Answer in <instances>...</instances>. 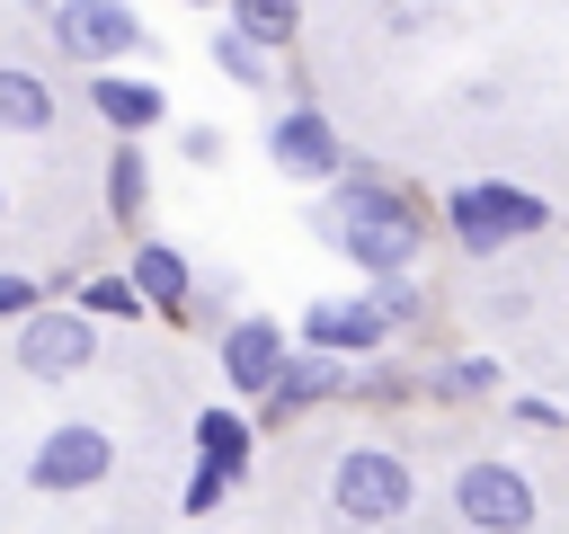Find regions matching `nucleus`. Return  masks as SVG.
<instances>
[{"label":"nucleus","mask_w":569,"mask_h":534,"mask_svg":"<svg viewBox=\"0 0 569 534\" xmlns=\"http://www.w3.org/2000/svg\"><path fill=\"white\" fill-rule=\"evenodd\" d=\"M320 231L382 285V276H409L418 267V249H427V214L400 196V187H382L373 169H356V178H338V196H329V214H320Z\"/></svg>","instance_id":"f257e3e1"},{"label":"nucleus","mask_w":569,"mask_h":534,"mask_svg":"<svg viewBox=\"0 0 569 534\" xmlns=\"http://www.w3.org/2000/svg\"><path fill=\"white\" fill-rule=\"evenodd\" d=\"M542 222H551V205L525 196V187H507V178H471V187L445 196V231H453V249H471V258H498L507 240H533Z\"/></svg>","instance_id":"f03ea898"},{"label":"nucleus","mask_w":569,"mask_h":534,"mask_svg":"<svg viewBox=\"0 0 569 534\" xmlns=\"http://www.w3.org/2000/svg\"><path fill=\"white\" fill-rule=\"evenodd\" d=\"M409 498H418V472H409L391 445H347V454L329 463V507H338L347 525H365V534L400 525Z\"/></svg>","instance_id":"7ed1b4c3"},{"label":"nucleus","mask_w":569,"mask_h":534,"mask_svg":"<svg viewBox=\"0 0 569 534\" xmlns=\"http://www.w3.org/2000/svg\"><path fill=\"white\" fill-rule=\"evenodd\" d=\"M453 516H462L471 534H533V481H525L516 463L480 454V463L453 472Z\"/></svg>","instance_id":"20e7f679"},{"label":"nucleus","mask_w":569,"mask_h":534,"mask_svg":"<svg viewBox=\"0 0 569 534\" xmlns=\"http://www.w3.org/2000/svg\"><path fill=\"white\" fill-rule=\"evenodd\" d=\"M89 356H98L89 312H27L18 320V374L27 383H71V374H89Z\"/></svg>","instance_id":"39448f33"},{"label":"nucleus","mask_w":569,"mask_h":534,"mask_svg":"<svg viewBox=\"0 0 569 534\" xmlns=\"http://www.w3.org/2000/svg\"><path fill=\"white\" fill-rule=\"evenodd\" d=\"M107 472H116V436H107V427H89V418L53 427V436L36 445V463H27V481H36V490H53V498H62V490H98Z\"/></svg>","instance_id":"423d86ee"},{"label":"nucleus","mask_w":569,"mask_h":534,"mask_svg":"<svg viewBox=\"0 0 569 534\" xmlns=\"http://www.w3.org/2000/svg\"><path fill=\"white\" fill-rule=\"evenodd\" d=\"M53 44L71 62H124V53H142V18L124 0H62L53 9Z\"/></svg>","instance_id":"0eeeda50"},{"label":"nucleus","mask_w":569,"mask_h":534,"mask_svg":"<svg viewBox=\"0 0 569 534\" xmlns=\"http://www.w3.org/2000/svg\"><path fill=\"white\" fill-rule=\"evenodd\" d=\"M267 151H276L284 178H338V160H347V151H338V125H329L311 98H293V107L267 125Z\"/></svg>","instance_id":"6e6552de"},{"label":"nucleus","mask_w":569,"mask_h":534,"mask_svg":"<svg viewBox=\"0 0 569 534\" xmlns=\"http://www.w3.org/2000/svg\"><path fill=\"white\" fill-rule=\"evenodd\" d=\"M391 338V312L373 303V294H356V303H311L302 312V347H329V356H373Z\"/></svg>","instance_id":"1a4fd4ad"},{"label":"nucleus","mask_w":569,"mask_h":534,"mask_svg":"<svg viewBox=\"0 0 569 534\" xmlns=\"http://www.w3.org/2000/svg\"><path fill=\"white\" fill-rule=\"evenodd\" d=\"M276 374H284V329H276V320H231V329H222V383L267 400Z\"/></svg>","instance_id":"9d476101"},{"label":"nucleus","mask_w":569,"mask_h":534,"mask_svg":"<svg viewBox=\"0 0 569 534\" xmlns=\"http://www.w3.org/2000/svg\"><path fill=\"white\" fill-rule=\"evenodd\" d=\"M89 107H98L124 142H142V134L169 116V89H160V80H133V71H98V80H89Z\"/></svg>","instance_id":"9b49d317"},{"label":"nucleus","mask_w":569,"mask_h":534,"mask_svg":"<svg viewBox=\"0 0 569 534\" xmlns=\"http://www.w3.org/2000/svg\"><path fill=\"white\" fill-rule=\"evenodd\" d=\"M356 374L329 356V347H302V356H284V374H276V392H267V427H284L293 409H311V400H329V392H347Z\"/></svg>","instance_id":"f8f14e48"},{"label":"nucleus","mask_w":569,"mask_h":534,"mask_svg":"<svg viewBox=\"0 0 569 534\" xmlns=\"http://www.w3.org/2000/svg\"><path fill=\"white\" fill-rule=\"evenodd\" d=\"M124 276L142 285L151 312H187V294H196V267H187L169 240H133V267H124Z\"/></svg>","instance_id":"ddd939ff"},{"label":"nucleus","mask_w":569,"mask_h":534,"mask_svg":"<svg viewBox=\"0 0 569 534\" xmlns=\"http://www.w3.org/2000/svg\"><path fill=\"white\" fill-rule=\"evenodd\" d=\"M142 205H151V160H142V142H116L107 151V214L142 240Z\"/></svg>","instance_id":"4468645a"},{"label":"nucleus","mask_w":569,"mask_h":534,"mask_svg":"<svg viewBox=\"0 0 569 534\" xmlns=\"http://www.w3.org/2000/svg\"><path fill=\"white\" fill-rule=\"evenodd\" d=\"M53 125V89L18 62H0V134H44Z\"/></svg>","instance_id":"2eb2a0df"},{"label":"nucleus","mask_w":569,"mask_h":534,"mask_svg":"<svg viewBox=\"0 0 569 534\" xmlns=\"http://www.w3.org/2000/svg\"><path fill=\"white\" fill-rule=\"evenodd\" d=\"M196 463H213V472H249V418L240 409H204L196 418Z\"/></svg>","instance_id":"dca6fc26"},{"label":"nucleus","mask_w":569,"mask_h":534,"mask_svg":"<svg viewBox=\"0 0 569 534\" xmlns=\"http://www.w3.org/2000/svg\"><path fill=\"white\" fill-rule=\"evenodd\" d=\"M222 18H231L258 53H284V44H293V27H302V0H231Z\"/></svg>","instance_id":"f3484780"},{"label":"nucleus","mask_w":569,"mask_h":534,"mask_svg":"<svg viewBox=\"0 0 569 534\" xmlns=\"http://www.w3.org/2000/svg\"><path fill=\"white\" fill-rule=\"evenodd\" d=\"M480 392H498V356H462L436 374V400H480Z\"/></svg>","instance_id":"a211bd4d"},{"label":"nucleus","mask_w":569,"mask_h":534,"mask_svg":"<svg viewBox=\"0 0 569 534\" xmlns=\"http://www.w3.org/2000/svg\"><path fill=\"white\" fill-rule=\"evenodd\" d=\"M80 303H89V312H107V320H142V312H151V303H142V285H133V276H98V285H89V294H80Z\"/></svg>","instance_id":"6ab92c4d"},{"label":"nucleus","mask_w":569,"mask_h":534,"mask_svg":"<svg viewBox=\"0 0 569 534\" xmlns=\"http://www.w3.org/2000/svg\"><path fill=\"white\" fill-rule=\"evenodd\" d=\"M213 62H222L231 80H267V53H258L240 27H213Z\"/></svg>","instance_id":"aec40b11"},{"label":"nucleus","mask_w":569,"mask_h":534,"mask_svg":"<svg viewBox=\"0 0 569 534\" xmlns=\"http://www.w3.org/2000/svg\"><path fill=\"white\" fill-rule=\"evenodd\" d=\"M222 498H231V472H213V463H196V472H187V516H213Z\"/></svg>","instance_id":"412c9836"},{"label":"nucleus","mask_w":569,"mask_h":534,"mask_svg":"<svg viewBox=\"0 0 569 534\" xmlns=\"http://www.w3.org/2000/svg\"><path fill=\"white\" fill-rule=\"evenodd\" d=\"M373 303H382V312H391V329H409V320H418V312H427V303H418V285H409V276H382V285H373Z\"/></svg>","instance_id":"4be33fe9"},{"label":"nucleus","mask_w":569,"mask_h":534,"mask_svg":"<svg viewBox=\"0 0 569 534\" xmlns=\"http://www.w3.org/2000/svg\"><path fill=\"white\" fill-rule=\"evenodd\" d=\"M178 142H187V160H204V169H213V160H222V151H231V142H222V125H187V134H178Z\"/></svg>","instance_id":"5701e85b"},{"label":"nucleus","mask_w":569,"mask_h":534,"mask_svg":"<svg viewBox=\"0 0 569 534\" xmlns=\"http://www.w3.org/2000/svg\"><path fill=\"white\" fill-rule=\"evenodd\" d=\"M36 312V285L27 276H0V320H27Z\"/></svg>","instance_id":"b1692460"},{"label":"nucleus","mask_w":569,"mask_h":534,"mask_svg":"<svg viewBox=\"0 0 569 534\" xmlns=\"http://www.w3.org/2000/svg\"><path fill=\"white\" fill-rule=\"evenodd\" d=\"M427 18V0H391V27H418Z\"/></svg>","instance_id":"393cba45"},{"label":"nucleus","mask_w":569,"mask_h":534,"mask_svg":"<svg viewBox=\"0 0 569 534\" xmlns=\"http://www.w3.org/2000/svg\"><path fill=\"white\" fill-rule=\"evenodd\" d=\"M196 9H231V0H196Z\"/></svg>","instance_id":"a878e982"},{"label":"nucleus","mask_w":569,"mask_h":534,"mask_svg":"<svg viewBox=\"0 0 569 534\" xmlns=\"http://www.w3.org/2000/svg\"><path fill=\"white\" fill-rule=\"evenodd\" d=\"M382 534H409V525H382Z\"/></svg>","instance_id":"bb28decb"},{"label":"nucleus","mask_w":569,"mask_h":534,"mask_svg":"<svg viewBox=\"0 0 569 534\" xmlns=\"http://www.w3.org/2000/svg\"><path fill=\"white\" fill-rule=\"evenodd\" d=\"M0 205H9V187H0Z\"/></svg>","instance_id":"cd10ccee"}]
</instances>
